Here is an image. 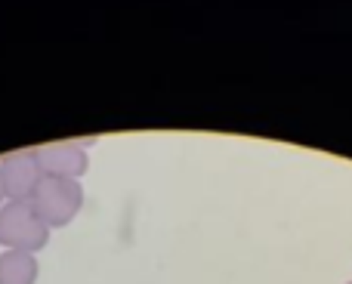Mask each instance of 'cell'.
I'll use <instances>...</instances> for the list:
<instances>
[{"label":"cell","mask_w":352,"mask_h":284,"mask_svg":"<svg viewBox=\"0 0 352 284\" xmlns=\"http://www.w3.org/2000/svg\"><path fill=\"white\" fill-rule=\"evenodd\" d=\"M41 275V263L25 250H3L0 254V284H34Z\"/></svg>","instance_id":"5"},{"label":"cell","mask_w":352,"mask_h":284,"mask_svg":"<svg viewBox=\"0 0 352 284\" xmlns=\"http://www.w3.org/2000/svg\"><path fill=\"white\" fill-rule=\"evenodd\" d=\"M31 207L50 229H65L74 223V217L84 207V186H80V179L43 176L37 192L31 195Z\"/></svg>","instance_id":"2"},{"label":"cell","mask_w":352,"mask_h":284,"mask_svg":"<svg viewBox=\"0 0 352 284\" xmlns=\"http://www.w3.org/2000/svg\"><path fill=\"white\" fill-rule=\"evenodd\" d=\"M37 161L43 167V176H59V179H80L90 170V155L74 140H56L37 145Z\"/></svg>","instance_id":"4"},{"label":"cell","mask_w":352,"mask_h":284,"mask_svg":"<svg viewBox=\"0 0 352 284\" xmlns=\"http://www.w3.org/2000/svg\"><path fill=\"white\" fill-rule=\"evenodd\" d=\"M0 176H3L6 201H31L43 182V167L34 149H19L0 155Z\"/></svg>","instance_id":"3"},{"label":"cell","mask_w":352,"mask_h":284,"mask_svg":"<svg viewBox=\"0 0 352 284\" xmlns=\"http://www.w3.org/2000/svg\"><path fill=\"white\" fill-rule=\"evenodd\" d=\"M50 226L34 213L31 201H6L0 207V248L41 254L50 244Z\"/></svg>","instance_id":"1"},{"label":"cell","mask_w":352,"mask_h":284,"mask_svg":"<svg viewBox=\"0 0 352 284\" xmlns=\"http://www.w3.org/2000/svg\"><path fill=\"white\" fill-rule=\"evenodd\" d=\"M6 204V188H3V176H0V207Z\"/></svg>","instance_id":"6"},{"label":"cell","mask_w":352,"mask_h":284,"mask_svg":"<svg viewBox=\"0 0 352 284\" xmlns=\"http://www.w3.org/2000/svg\"><path fill=\"white\" fill-rule=\"evenodd\" d=\"M346 284H352V281H346Z\"/></svg>","instance_id":"7"}]
</instances>
